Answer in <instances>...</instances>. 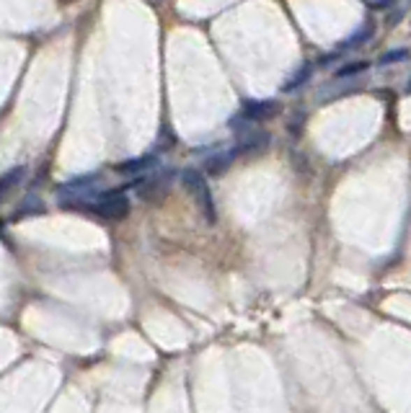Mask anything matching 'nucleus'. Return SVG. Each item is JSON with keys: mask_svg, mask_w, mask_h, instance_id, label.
I'll return each instance as SVG.
<instances>
[{"mask_svg": "<svg viewBox=\"0 0 411 413\" xmlns=\"http://www.w3.org/2000/svg\"><path fill=\"white\" fill-rule=\"evenodd\" d=\"M181 184H184V189L189 191V196L194 199L197 210L202 212V217L212 225L215 219H217V212H215V199H212V191H210L207 178L202 176L197 168H184V173H181Z\"/></svg>", "mask_w": 411, "mask_h": 413, "instance_id": "obj_1", "label": "nucleus"}, {"mask_svg": "<svg viewBox=\"0 0 411 413\" xmlns=\"http://www.w3.org/2000/svg\"><path fill=\"white\" fill-rule=\"evenodd\" d=\"M231 124H233V129L238 132V143H236L238 155H259V152L266 150V145H269V135H266L264 129L254 126V122H249L243 114L233 119Z\"/></svg>", "mask_w": 411, "mask_h": 413, "instance_id": "obj_2", "label": "nucleus"}, {"mask_svg": "<svg viewBox=\"0 0 411 413\" xmlns=\"http://www.w3.org/2000/svg\"><path fill=\"white\" fill-rule=\"evenodd\" d=\"M124 189V186H122ZM122 189L106 191L96 204H91V210L103 219H124L129 215V199L122 194Z\"/></svg>", "mask_w": 411, "mask_h": 413, "instance_id": "obj_3", "label": "nucleus"}, {"mask_svg": "<svg viewBox=\"0 0 411 413\" xmlns=\"http://www.w3.org/2000/svg\"><path fill=\"white\" fill-rule=\"evenodd\" d=\"M240 114L249 122H264V119H272L280 114V103L272 101V99H251V101H243Z\"/></svg>", "mask_w": 411, "mask_h": 413, "instance_id": "obj_4", "label": "nucleus"}, {"mask_svg": "<svg viewBox=\"0 0 411 413\" xmlns=\"http://www.w3.org/2000/svg\"><path fill=\"white\" fill-rule=\"evenodd\" d=\"M236 155H238L236 147H233V150H225V152H217V155H210V158L205 161V171L210 173V176H223L225 171L233 166Z\"/></svg>", "mask_w": 411, "mask_h": 413, "instance_id": "obj_5", "label": "nucleus"}, {"mask_svg": "<svg viewBox=\"0 0 411 413\" xmlns=\"http://www.w3.org/2000/svg\"><path fill=\"white\" fill-rule=\"evenodd\" d=\"M168 191V178H147L140 184V196L145 199V202H158L163 194Z\"/></svg>", "mask_w": 411, "mask_h": 413, "instance_id": "obj_6", "label": "nucleus"}, {"mask_svg": "<svg viewBox=\"0 0 411 413\" xmlns=\"http://www.w3.org/2000/svg\"><path fill=\"white\" fill-rule=\"evenodd\" d=\"M153 166H158L155 155H143V158H135V161H124L117 166L120 173H137V171H150Z\"/></svg>", "mask_w": 411, "mask_h": 413, "instance_id": "obj_7", "label": "nucleus"}, {"mask_svg": "<svg viewBox=\"0 0 411 413\" xmlns=\"http://www.w3.org/2000/svg\"><path fill=\"white\" fill-rule=\"evenodd\" d=\"M310 75H313V65H310V62H305V65H303V68H300L298 73H295V75L290 78V80H284L282 91H284V93L298 91V88H303V85L308 83Z\"/></svg>", "mask_w": 411, "mask_h": 413, "instance_id": "obj_8", "label": "nucleus"}, {"mask_svg": "<svg viewBox=\"0 0 411 413\" xmlns=\"http://www.w3.org/2000/svg\"><path fill=\"white\" fill-rule=\"evenodd\" d=\"M373 34H375V29H373V24H365L357 31V34H352L349 39H344L342 42V50H354V47H362L365 42H370L373 39Z\"/></svg>", "mask_w": 411, "mask_h": 413, "instance_id": "obj_9", "label": "nucleus"}, {"mask_svg": "<svg viewBox=\"0 0 411 413\" xmlns=\"http://www.w3.org/2000/svg\"><path fill=\"white\" fill-rule=\"evenodd\" d=\"M21 178H24V168H13L10 173H6V176L0 178V199H6L8 191L21 181Z\"/></svg>", "mask_w": 411, "mask_h": 413, "instance_id": "obj_10", "label": "nucleus"}, {"mask_svg": "<svg viewBox=\"0 0 411 413\" xmlns=\"http://www.w3.org/2000/svg\"><path fill=\"white\" fill-rule=\"evenodd\" d=\"M370 68L368 59H357V62H347L344 68L336 70V78H349V75H357V73H365Z\"/></svg>", "mask_w": 411, "mask_h": 413, "instance_id": "obj_11", "label": "nucleus"}, {"mask_svg": "<svg viewBox=\"0 0 411 413\" xmlns=\"http://www.w3.org/2000/svg\"><path fill=\"white\" fill-rule=\"evenodd\" d=\"M406 57H409V52L406 50H391V52H386V55H380L377 65L386 68V65H394V62H403Z\"/></svg>", "mask_w": 411, "mask_h": 413, "instance_id": "obj_12", "label": "nucleus"}, {"mask_svg": "<svg viewBox=\"0 0 411 413\" xmlns=\"http://www.w3.org/2000/svg\"><path fill=\"white\" fill-rule=\"evenodd\" d=\"M391 3H394V0H373V8H386Z\"/></svg>", "mask_w": 411, "mask_h": 413, "instance_id": "obj_13", "label": "nucleus"}, {"mask_svg": "<svg viewBox=\"0 0 411 413\" xmlns=\"http://www.w3.org/2000/svg\"><path fill=\"white\" fill-rule=\"evenodd\" d=\"M406 91H409V93H411V80H409V88H406Z\"/></svg>", "mask_w": 411, "mask_h": 413, "instance_id": "obj_14", "label": "nucleus"}]
</instances>
